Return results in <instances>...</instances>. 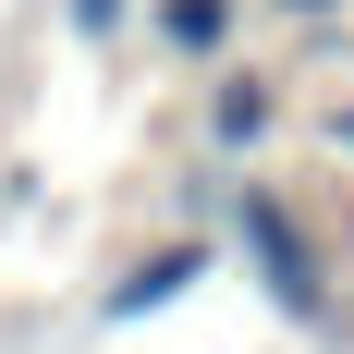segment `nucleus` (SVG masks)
<instances>
[{
  "instance_id": "0eeeda50",
  "label": "nucleus",
  "mask_w": 354,
  "mask_h": 354,
  "mask_svg": "<svg viewBox=\"0 0 354 354\" xmlns=\"http://www.w3.org/2000/svg\"><path fill=\"white\" fill-rule=\"evenodd\" d=\"M330 147H354V110H330Z\"/></svg>"
},
{
  "instance_id": "20e7f679",
  "label": "nucleus",
  "mask_w": 354,
  "mask_h": 354,
  "mask_svg": "<svg viewBox=\"0 0 354 354\" xmlns=\"http://www.w3.org/2000/svg\"><path fill=\"white\" fill-rule=\"evenodd\" d=\"M147 37L171 62H220L232 49V0H147Z\"/></svg>"
},
{
  "instance_id": "f03ea898",
  "label": "nucleus",
  "mask_w": 354,
  "mask_h": 354,
  "mask_svg": "<svg viewBox=\"0 0 354 354\" xmlns=\"http://www.w3.org/2000/svg\"><path fill=\"white\" fill-rule=\"evenodd\" d=\"M208 269H220V245H208V232H171V245H147L135 269L98 293V330H135V318H159V306H183Z\"/></svg>"
},
{
  "instance_id": "7ed1b4c3",
  "label": "nucleus",
  "mask_w": 354,
  "mask_h": 354,
  "mask_svg": "<svg viewBox=\"0 0 354 354\" xmlns=\"http://www.w3.org/2000/svg\"><path fill=\"white\" fill-rule=\"evenodd\" d=\"M269 135H281V86H269V73H220L208 86V147L245 159V147H269Z\"/></svg>"
},
{
  "instance_id": "f257e3e1",
  "label": "nucleus",
  "mask_w": 354,
  "mask_h": 354,
  "mask_svg": "<svg viewBox=\"0 0 354 354\" xmlns=\"http://www.w3.org/2000/svg\"><path fill=\"white\" fill-rule=\"evenodd\" d=\"M232 245H245V269H257V293L281 306L293 330H330V269H318V245H306V220L269 196V183H232Z\"/></svg>"
},
{
  "instance_id": "39448f33",
  "label": "nucleus",
  "mask_w": 354,
  "mask_h": 354,
  "mask_svg": "<svg viewBox=\"0 0 354 354\" xmlns=\"http://www.w3.org/2000/svg\"><path fill=\"white\" fill-rule=\"evenodd\" d=\"M62 25H73V37H86V49H110V37L135 25V0H62Z\"/></svg>"
},
{
  "instance_id": "423d86ee",
  "label": "nucleus",
  "mask_w": 354,
  "mask_h": 354,
  "mask_svg": "<svg viewBox=\"0 0 354 354\" xmlns=\"http://www.w3.org/2000/svg\"><path fill=\"white\" fill-rule=\"evenodd\" d=\"M281 12H306V25H318V12H342V0H281Z\"/></svg>"
}]
</instances>
